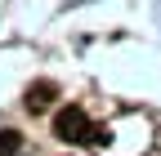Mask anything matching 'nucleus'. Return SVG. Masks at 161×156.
Returning a JSON list of instances; mask_svg holds the SVG:
<instances>
[{"instance_id":"nucleus-1","label":"nucleus","mask_w":161,"mask_h":156,"mask_svg":"<svg viewBox=\"0 0 161 156\" xmlns=\"http://www.w3.org/2000/svg\"><path fill=\"white\" fill-rule=\"evenodd\" d=\"M94 129H98V125H90V116L80 112V107H63V112L54 116V134L67 138V143H90Z\"/></svg>"},{"instance_id":"nucleus-2","label":"nucleus","mask_w":161,"mask_h":156,"mask_svg":"<svg viewBox=\"0 0 161 156\" xmlns=\"http://www.w3.org/2000/svg\"><path fill=\"white\" fill-rule=\"evenodd\" d=\"M58 98V89H54V81H36L31 89H27V112H45L49 103Z\"/></svg>"},{"instance_id":"nucleus-3","label":"nucleus","mask_w":161,"mask_h":156,"mask_svg":"<svg viewBox=\"0 0 161 156\" xmlns=\"http://www.w3.org/2000/svg\"><path fill=\"white\" fill-rule=\"evenodd\" d=\"M18 147H23V134L0 129V156H18Z\"/></svg>"}]
</instances>
